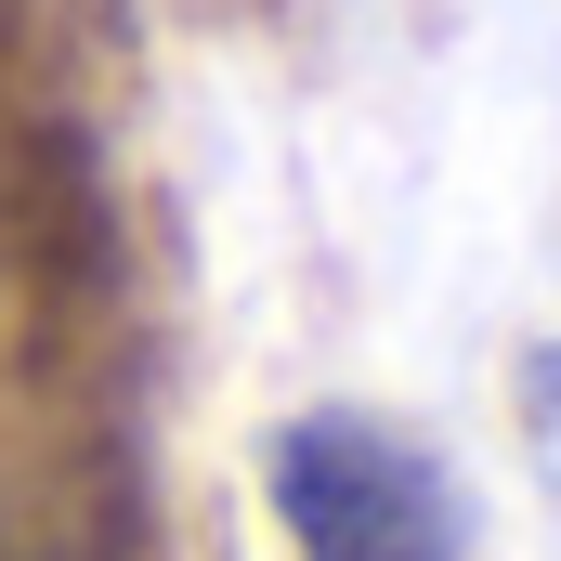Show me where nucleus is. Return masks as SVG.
Here are the masks:
<instances>
[{"instance_id":"nucleus-2","label":"nucleus","mask_w":561,"mask_h":561,"mask_svg":"<svg viewBox=\"0 0 561 561\" xmlns=\"http://www.w3.org/2000/svg\"><path fill=\"white\" fill-rule=\"evenodd\" d=\"M523 431H536V457L561 470V340H549V353H523Z\"/></svg>"},{"instance_id":"nucleus-1","label":"nucleus","mask_w":561,"mask_h":561,"mask_svg":"<svg viewBox=\"0 0 561 561\" xmlns=\"http://www.w3.org/2000/svg\"><path fill=\"white\" fill-rule=\"evenodd\" d=\"M275 523L287 561H457V496L431 444L353 405H313L275 431Z\"/></svg>"}]
</instances>
